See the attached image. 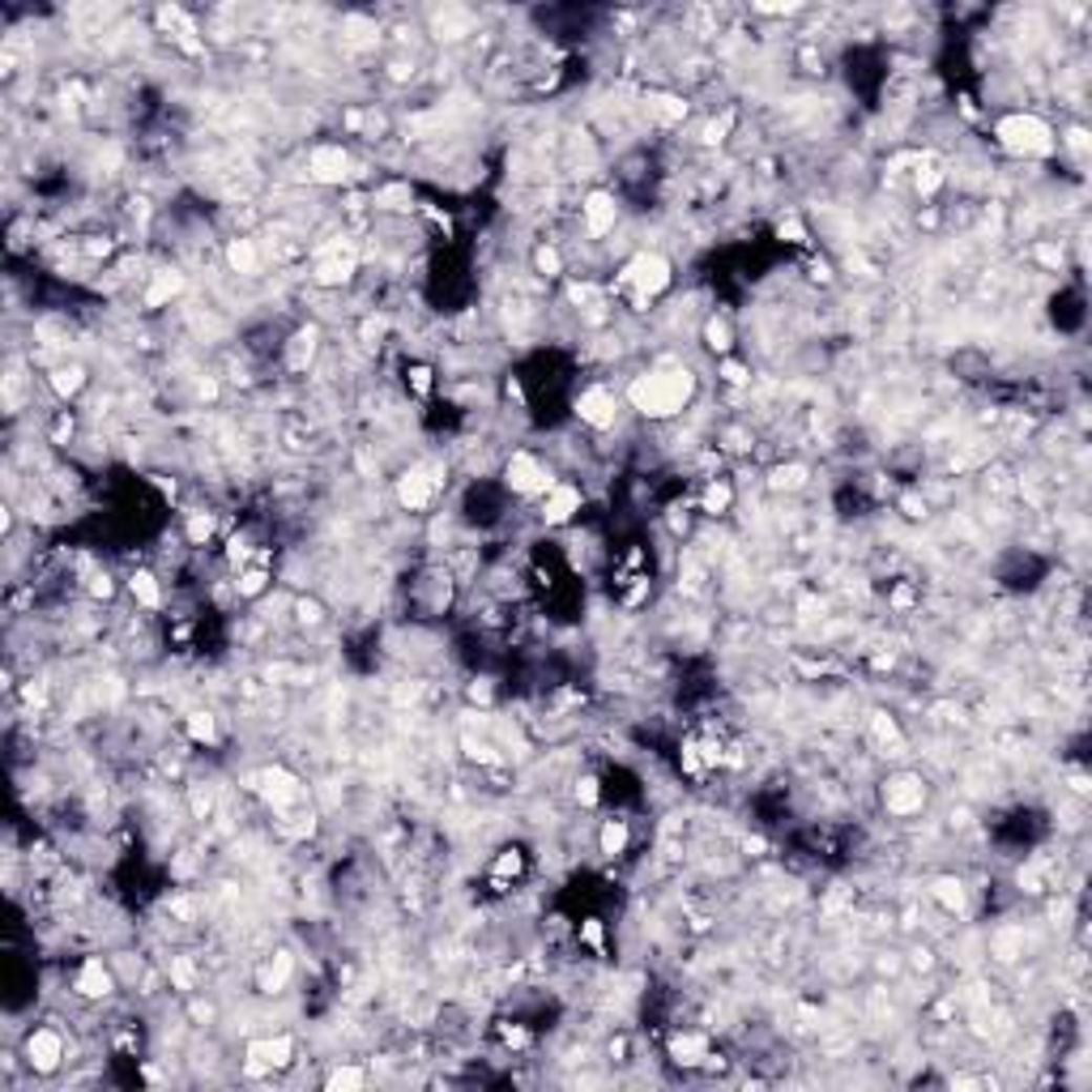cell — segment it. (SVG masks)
Segmentation results:
<instances>
[{
    "label": "cell",
    "mask_w": 1092,
    "mask_h": 1092,
    "mask_svg": "<svg viewBox=\"0 0 1092 1092\" xmlns=\"http://www.w3.org/2000/svg\"><path fill=\"white\" fill-rule=\"evenodd\" d=\"M521 871H526V850H521V845L499 850L495 862H491V887H495V892H508V883H517Z\"/></svg>",
    "instance_id": "cell-32"
},
{
    "label": "cell",
    "mask_w": 1092,
    "mask_h": 1092,
    "mask_svg": "<svg viewBox=\"0 0 1092 1092\" xmlns=\"http://www.w3.org/2000/svg\"><path fill=\"white\" fill-rule=\"evenodd\" d=\"M307 179L316 188H342L355 179V154L342 142H316L307 150Z\"/></svg>",
    "instance_id": "cell-9"
},
{
    "label": "cell",
    "mask_w": 1092,
    "mask_h": 1092,
    "mask_svg": "<svg viewBox=\"0 0 1092 1092\" xmlns=\"http://www.w3.org/2000/svg\"><path fill=\"white\" fill-rule=\"evenodd\" d=\"M666 1050H670V1063H679V1067H687V1071H700V1067H704V1058L713 1054V1042H709V1033H695V1029H675V1033H670V1042H666Z\"/></svg>",
    "instance_id": "cell-20"
},
{
    "label": "cell",
    "mask_w": 1092,
    "mask_h": 1092,
    "mask_svg": "<svg viewBox=\"0 0 1092 1092\" xmlns=\"http://www.w3.org/2000/svg\"><path fill=\"white\" fill-rule=\"evenodd\" d=\"M201 965L192 956H171L167 960V982H171V990H179L184 999H192V994H201Z\"/></svg>",
    "instance_id": "cell-30"
},
{
    "label": "cell",
    "mask_w": 1092,
    "mask_h": 1092,
    "mask_svg": "<svg viewBox=\"0 0 1092 1092\" xmlns=\"http://www.w3.org/2000/svg\"><path fill=\"white\" fill-rule=\"evenodd\" d=\"M320 355V325H299L286 342H282V367L291 376H303Z\"/></svg>",
    "instance_id": "cell-18"
},
{
    "label": "cell",
    "mask_w": 1092,
    "mask_h": 1092,
    "mask_svg": "<svg viewBox=\"0 0 1092 1092\" xmlns=\"http://www.w3.org/2000/svg\"><path fill=\"white\" fill-rule=\"evenodd\" d=\"M645 111H649L662 128H675V124L687 120L691 103H687L683 94H675V90H649V94H645Z\"/></svg>",
    "instance_id": "cell-27"
},
{
    "label": "cell",
    "mask_w": 1092,
    "mask_h": 1092,
    "mask_svg": "<svg viewBox=\"0 0 1092 1092\" xmlns=\"http://www.w3.org/2000/svg\"><path fill=\"white\" fill-rule=\"evenodd\" d=\"M619 286L627 291V295H640V299H658V295H666L670 286H675V261L666 252H658V248H640V252H631L627 261H623V270H619Z\"/></svg>",
    "instance_id": "cell-3"
},
{
    "label": "cell",
    "mask_w": 1092,
    "mask_h": 1092,
    "mask_svg": "<svg viewBox=\"0 0 1092 1092\" xmlns=\"http://www.w3.org/2000/svg\"><path fill=\"white\" fill-rule=\"evenodd\" d=\"M214 530H218V512H210V508H188L184 512V542L188 547H210Z\"/></svg>",
    "instance_id": "cell-33"
},
{
    "label": "cell",
    "mask_w": 1092,
    "mask_h": 1092,
    "mask_svg": "<svg viewBox=\"0 0 1092 1092\" xmlns=\"http://www.w3.org/2000/svg\"><path fill=\"white\" fill-rule=\"evenodd\" d=\"M879 807L892 819H914L926 811V777L914 773V768H892V773L879 781Z\"/></svg>",
    "instance_id": "cell-7"
},
{
    "label": "cell",
    "mask_w": 1092,
    "mask_h": 1092,
    "mask_svg": "<svg viewBox=\"0 0 1092 1092\" xmlns=\"http://www.w3.org/2000/svg\"><path fill=\"white\" fill-rule=\"evenodd\" d=\"M807 483H811V466L807 462H781V466L768 470V491H777V495H794Z\"/></svg>",
    "instance_id": "cell-35"
},
{
    "label": "cell",
    "mask_w": 1092,
    "mask_h": 1092,
    "mask_svg": "<svg viewBox=\"0 0 1092 1092\" xmlns=\"http://www.w3.org/2000/svg\"><path fill=\"white\" fill-rule=\"evenodd\" d=\"M128 594H133V602L142 606V611H150V615H158L163 606H167V590H163V576L154 572V568H133L128 572Z\"/></svg>",
    "instance_id": "cell-23"
},
{
    "label": "cell",
    "mask_w": 1092,
    "mask_h": 1092,
    "mask_svg": "<svg viewBox=\"0 0 1092 1092\" xmlns=\"http://www.w3.org/2000/svg\"><path fill=\"white\" fill-rule=\"evenodd\" d=\"M718 380L726 389H751V367L738 363L734 355H726V359H718Z\"/></svg>",
    "instance_id": "cell-38"
},
{
    "label": "cell",
    "mask_w": 1092,
    "mask_h": 1092,
    "mask_svg": "<svg viewBox=\"0 0 1092 1092\" xmlns=\"http://www.w3.org/2000/svg\"><path fill=\"white\" fill-rule=\"evenodd\" d=\"M73 435H78V419H73V410H56L51 423H47V440H51L56 448H64Z\"/></svg>",
    "instance_id": "cell-40"
},
{
    "label": "cell",
    "mask_w": 1092,
    "mask_h": 1092,
    "mask_svg": "<svg viewBox=\"0 0 1092 1092\" xmlns=\"http://www.w3.org/2000/svg\"><path fill=\"white\" fill-rule=\"evenodd\" d=\"M572 794H576V802H581V807H598V802H602V786H598L594 773L576 777V790H572Z\"/></svg>",
    "instance_id": "cell-44"
},
{
    "label": "cell",
    "mask_w": 1092,
    "mask_h": 1092,
    "mask_svg": "<svg viewBox=\"0 0 1092 1092\" xmlns=\"http://www.w3.org/2000/svg\"><path fill=\"white\" fill-rule=\"evenodd\" d=\"M777 235H781V239H790V243H798V248H807V243H811V231H807V222H802L798 214H786V218L777 222Z\"/></svg>",
    "instance_id": "cell-43"
},
{
    "label": "cell",
    "mask_w": 1092,
    "mask_h": 1092,
    "mask_svg": "<svg viewBox=\"0 0 1092 1092\" xmlns=\"http://www.w3.org/2000/svg\"><path fill=\"white\" fill-rule=\"evenodd\" d=\"M367 201H371L376 214H410L414 210V188H410V179H389V184H376Z\"/></svg>",
    "instance_id": "cell-25"
},
{
    "label": "cell",
    "mask_w": 1092,
    "mask_h": 1092,
    "mask_svg": "<svg viewBox=\"0 0 1092 1092\" xmlns=\"http://www.w3.org/2000/svg\"><path fill=\"white\" fill-rule=\"evenodd\" d=\"M695 371L683 367V363H670V367H649L627 380L623 389V406H631L640 419L649 423H666V419H679L691 398H695Z\"/></svg>",
    "instance_id": "cell-1"
},
{
    "label": "cell",
    "mask_w": 1092,
    "mask_h": 1092,
    "mask_svg": "<svg viewBox=\"0 0 1092 1092\" xmlns=\"http://www.w3.org/2000/svg\"><path fill=\"white\" fill-rule=\"evenodd\" d=\"M86 384H90V371H86V363H78V359L56 363V367L47 371V389H51L56 402H78V398L86 393Z\"/></svg>",
    "instance_id": "cell-22"
},
{
    "label": "cell",
    "mask_w": 1092,
    "mask_h": 1092,
    "mask_svg": "<svg viewBox=\"0 0 1092 1092\" xmlns=\"http://www.w3.org/2000/svg\"><path fill=\"white\" fill-rule=\"evenodd\" d=\"M738 504V487L730 478H709L700 491V512L704 517H726V512Z\"/></svg>",
    "instance_id": "cell-28"
},
{
    "label": "cell",
    "mask_w": 1092,
    "mask_h": 1092,
    "mask_svg": "<svg viewBox=\"0 0 1092 1092\" xmlns=\"http://www.w3.org/2000/svg\"><path fill=\"white\" fill-rule=\"evenodd\" d=\"M359 270H363L359 248H350V243H334V248H320V252H316L312 282H316V286H325V291H342V286L355 282Z\"/></svg>",
    "instance_id": "cell-10"
},
{
    "label": "cell",
    "mask_w": 1092,
    "mask_h": 1092,
    "mask_svg": "<svg viewBox=\"0 0 1092 1092\" xmlns=\"http://www.w3.org/2000/svg\"><path fill=\"white\" fill-rule=\"evenodd\" d=\"M231 590H235V598H239V602H256V598H265V594L274 590V568H270L265 559H252V563H243L239 572H231Z\"/></svg>",
    "instance_id": "cell-21"
},
{
    "label": "cell",
    "mask_w": 1092,
    "mask_h": 1092,
    "mask_svg": "<svg viewBox=\"0 0 1092 1092\" xmlns=\"http://www.w3.org/2000/svg\"><path fill=\"white\" fill-rule=\"evenodd\" d=\"M184 286H188V278H184L179 270H154V274H146V286H142V307L158 312V307H167L171 299H179V295H184Z\"/></svg>",
    "instance_id": "cell-24"
},
{
    "label": "cell",
    "mask_w": 1092,
    "mask_h": 1092,
    "mask_svg": "<svg viewBox=\"0 0 1092 1092\" xmlns=\"http://www.w3.org/2000/svg\"><path fill=\"white\" fill-rule=\"evenodd\" d=\"M499 483H504L508 495H517V499H542L559 478L534 453V448H512V453L504 457V466H499Z\"/></svg>",
    "instance_id": "cell-4"
},
{
    "label": "cell",
    "mask_w": 1092,
    "mask_h": 1092,
    "mask_svg": "<svg viewBox=\"0 0 1092 1092\" xmlns=\"http://www.w3.org/2000/svg\"><path fill=\"white\" fill-rule=\"evenodd\" d=\"M700 338H704V350L718 355V359H726V355H734V338H738V334H734V325H730V316L713 312L709 320H704Z\"/></svg>",
    "instance_id": "cell-31"
},
{
    "label": "cell",
    "mask_w": 1092,
    "mask_h": 1092,
    "mask_svg": "<svg viewBox=\"0 0 1092 1092\" xmlns=\"http://www.w3.org/2000/svg\"><path fill=\"white\" fill-rule=\"evenodd\" d=\"M291 615H295V627H303V631H316V627L329 623V611H325V602H320L316 594L312 598H295Z\"/></svg>",
    "instance_id": "cell-37"
},
{
    "label": "cell",
    "mask_w": 1092,
    "mask_h": 1092,
    "mask_svg": "<svg viewBox=\"0 0 1092 1092\" xmlns=\"http://www.w3.org/2000/svg\"><path fill=\"white\" fill-rule=\"evenodd\" d=\"M367 1084V1071L363 1067H355V1063H338L329 1075H325V1088H334V1092H342V1088H363Z\"/></svg>",
    "instance_id": "cell-39"
},
{
    "label": "cell",
    "mask_w": 1092,
    "mask_h": 1092,
    "mask_svg": "<svg viewBox=\"0 0 1092 1092\" xmlns=\"http://www.w3.org/2000/svg\"><path fill=\"white\" fill-rule=\"evenodd\" d=\"M572 414H576V423L590 427V431H611L619 423V414H623V393H615L611 384L594 380V384H585V389L576 393Z\"/></svg>",
    "instance_id": "cell-8"
},
{
    "label": "cell",
    "mask_w": 1092,
    "mask_h": 1092,
    "mask_svg": "<svg viewBox=\"0 0 1092 1092\" xmlns=\"http://www.w3.org/2000/svg\"><path fill=\"white\" fill-rule=\"evenodd\" d=\"M406 384L414 389V398H431V389H435V371H431L427 363H410V367H406Z\"/></svg>",
    "instance_id": "cell-41"
},
{
    "label": "cell",
    "mask_w": 1092,
    "mask_h": 1092,
    "mask_svg": "<svg viewBox=\"0 0 1092 1092\" xmlns=\"http://www.w3.org/2000/svg\"><path fill=\"white\" fill-rule=\"evenodd\" d=\"M930 896L939 901V909L943 914H969V887H965V879H956V875H939L935 883H930Z\"/></svg>",
    "instance_id": "cell-29"
},
{
    "label": "cell",
    "mask_w": 1092,
    "mask_h": 1092,
    "mask_svg": "<svg viewBox=\"0 0 1092 1092\" xmlns=\"http://www.w3.org/2000/svg\"><path fill=\"white\" fill-rule=\"evenodd\" d=\"M256 794L265 798V807H274L278 815H286L299 798H303V781L291 773L286 764H270V768H261V773H256V786H252Z\"/></svg>",
    "instance_id": "cell-15"
},
{
    "label": "cell",
    "mask_w": 1092,
    "mask_h": 1092,
    "mask_svg": "<svg viewBox=\"0 0 1092 1092\" xmlns=\"http://www.w3.org/2000/svg\"><path fill=\"white\" fill-rule=\"evenodd\" d=\"M222 261L235 278H261L265 274V248L256 235H231L222 248Z\"/></svg>",
    "instance_id": "cell-17"
},
{
    "label": "cell",
    "mask_w": 1092,
    "mask_h": 1092,
    "mask_svg": "<svg viewBox=\"0 0 1092 1092\" xmlns=\"http://www.w3.org/2000/svg\"><path fill=\"white\" fill-rule=\"evenodd\" d=\"M295 951H286V947H278V951H270V956H261L256 960V969H252V982H256V990L261 994H286V986L295 982Z\"/></svg>",
    "instance_id": "cell-16"
},
{
    "label": "cell",
    "mask_w": 1092,
    "mask_h": 1092,
    "mask_svg": "<svg viewBox=\"0 0 1092 1092\" xmlns=\"http://www.w3.org/2000/svg\"><path fill=\"white\" fill-rule=\"evenodd\" d=\"M184 730H188V738L197 747H218V718L210 709H192L184 718Z\"/></svg>",
    "instance_id": "cell-36"
},
{
    "label": "cell",
    "mask_w": 1092,
    "mask_h": 1092,
    "mask_svg": "<svg viewBox=\"0 0 1092 1092\" xmlns=\"http://www.w3.org/2000/svg\"><path fill=\"white\" fill-rule=\"evenodd\" d=\"M994 142H999L1011 158H1024V163L1050 158V154L1058 150L1054 124H1050L1046 115H1037V111H1003V115L994 120Z\"/></svg>",
    "instance_id": "cell-2"
},
{
    "label": "cell",
    "mask_w": 1092,
    "mask_h": 1092,
    "mask_svg": "<svg viewBox=\"0 0 1092 1092\" xmlns=\"http://www.w3.org/2000/svg\"><path fill=\"white\" fill-rule=\"evenodd\" d=\"M866 738L879 747V755H892V759H905V755H909V738H905L901 722H896L892 713H883V709L871 713V722H866Z\"/></svg>",
    "instance_id": "cell-19"
},
{
    "label": "cell",
    "mask_w": 1092,
    "mask_h": 1092,
    "mask_svg": "<svg viewBox=\"0 0 1092 1092\" xmlns=\"http://www.w3.org/2000/svg\"><path fill=\"white\" fill-rule=\"evenodd\" d=\"M73 994L82 999V1003H103V999H111L124 982H120V973H115V965H111V956H86L82 965L73 969Z\"/></svg>",
    "instance_id": "cell-11"
},
{
    "label": "cell",
    "mask_w": 1092,
    "mask_h": 1092,
    "mask_svg": "<svg viewBox=\"0 0 1092 1092\" xmlns=\"http://www.w3.org/2000/svg\"><path fill=\"white\" fill-rule=\"evenodd\" d=\"M243 1063L252 1075H270V1071H286L295 1063V1037L291 1033H270V1037H252L243 1046Z\"/></svg>",
    "instance_id": "cell-14"
},
{
    "label": "cell",
    "mask_w": 1092,
    "mask_h": 1092,
    "mask_svg": "<svg viewBox=\"0 0 1092 1092\" xmlns=\"http://www.w3.org/2000/svg\"><path fill=\"white\" fill-rule=\"evenodd\" d=\"M444 487H448V478H444V470H440L435 462H414V466L398 478L393 499H398L402 512H410V517H423V512L435 508V499L444 495Z\"/></svg>",
    "instance_id": "cell-6"
},
{
    "label": "cell",
    "mask_w": 1092,
    "mask_h": 1092,
    "mask_svg": "<svg viewBox=\"0 0 1092 1092\" xmlns=\"http://www.w3.org/2000/svg\"><path fill=\"white\" fill-rule=\"evenodd\" d=\"M22 1063H26L30 1075H56L64 1063H69V1033H64L56 1020L30 1024L26 1037H22Z\"/></svg>",
    "instance_id": "cell-5"
},
{
    "label": "cell",
    "mask_w": 1092,
    "mask_h": 1092,
    "mask_svg": "<svg viewBox=\"0 0 1092 1092\" xmlns=\"http://www.w3.org/2000/svg\"><path fill=\"white\" fill-rule=\"evenodd\" d=\"M530 261H534V274H538V278H547V282H559V278L568 274V256H563V248H559V243H551V239L534 243Z\"/></svg>",
    "instance_id": "cell-34"
},
{
    "label": "cell",
    "mask_w": 1092,
    "mask_h": 1092,
    "mask_svg": "<svg viewBox=\"0 0 1092 1092\" xmlns=\"http://www.w3.org/2000/svg\"><path fill=\"white\" fill-rule=\"evenodd\" d=\"M581 508H585L581 483L559 478V483L538 499V521H542L547 530H563V526H572L576 517H581Z\"/></svg>",
    "instance_id": "cell-12"
},
{
    "label": "cell",
    "mask_w": 1092,
    "mask_h": 1092,
    "mask_svg": "<svg viewBox=\"0 0 1092 1092\" xmlns=\"http://www.w3.org/2000/svg\"><path fill=\"white\" fill-rule=\"evenodd\" d=\"M619 227V197L615 188H590L581 197V231L590 243H602Z\"/></svg>",
    "instance_id": "cell-13"
},
{
    "label": "cell",
    "mask_w": 1092,
    "mask_h": 1092,
    "mask_svg": "<svg viewBox=\"0 0 1092 1092\" xmlns=\"http://www.w3.org/2000/svg\"><path fill=\"white\" fill-rule=\"evenodd\" d=\"M627 850H631V823L623 815H606L598 823V854L606 862H619V858H627Z\"/></svg>",
    "instance_id": "cell-26"
},
{
    "label": "cell",
    "mask_w": 1092,
    "mask_h": 1092,
    "mask_svg": "<svg viewBox=\"0 0 1092 1092\" xmlns=\"http://www.w3.org/2000/svg\"><path fill=\"white\" fill-rule=\"evenodd\" d=\"M188 802H192V819H210L214 815V790L210 786H188Z\"/></svg>",
    "instance_id": "cell-42"
}]
</instances>
